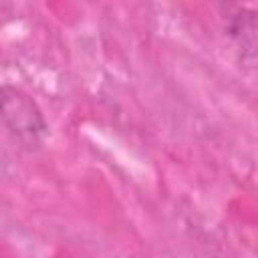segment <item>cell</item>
<instances>
[{"label": "cell", "mask_w": 258, "mask_h": 258, "mask_svg": "<svg viewBox=\"0 0 258 258\" xmlns=\"http://www.w3.org/2000/svg\"><path fill=\"white\" fill-rule=\"evenodd\" d=\"M2 123L24 147H36L48 135V125L38 105L12 85H2Z\"/></svg>", "instance_id": "1"}, {"label": "cell", "mask_w": 258, "mask_h": 258, "mask_svg": "<svg viewBox=\"0 0 258 258\" xmlns=\"http://www.w3.org/2000/svg\"><path fill=\"white\" fill-rule=\"evenodd\" d=\"M226 36L246 58H258V12L246 6H222Z\"/></svg>", "instance_id": "2"}]
</instances>
